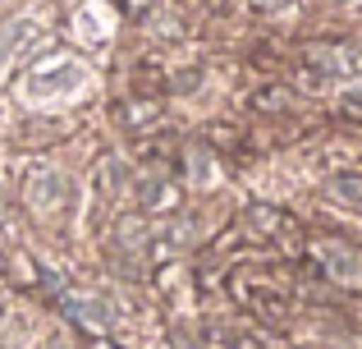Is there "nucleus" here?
<instances>
[{"instance_id": "f257e3e1", "label": "nucleus", "mask_w": 362, "mask_h": 349, "mask_svg": "<svg viewBox=\"0 0 362 349\" xmlns=\"http://www.w3.org/2000/svg\"><path fill=\"white\" fill-rule=\"evenodd\" d=\"M308 60L326 74H358L362 69V51L349 42H317V46H308Z\"/></svg>"}, {"instance_id": "f03ea898", "label": "nucleus", "mask_w": 362, "mask_h": 349, "mask_svg": "<svg viewBox=\"0 0 362 349\" xmlns=\"http://www.w3.org/2000/svg\"><path fill=\"white\" fill-rule=\"evenodd\" d=\"M64 202V179L60 175H28V207H37V212H51V207Z\"/></svg>"}, {"instance_id": "7ed1b4c3", "label": "nucleus", "mask_w": 362, "mask_h": 349, "mask_svg": "<svg viewBox=\"0 0 362 349\" xmlns=\"http://www.w3.org/2000/svg\"><path fill=\"white\" fill-rule=\"evenodd\" d=\"M184 244H193V225H188V221H179L175 230H165L156 244H151V248H156V258H170V253H179Z\"/></svg>"}, {"instance_id": "20e7f679", "label": "nucleus", "mask_w": 362, "mask_h": 349, "mask_svg": "<svg viewBox=\"0 0 362 349\" xmlns=\"http://www.w3.org/2000/svg\"><path fill=\"white\" fill-rule=\"evenodd\" d=\"M28 37H33V18H18V23L9 28V37H0V60H5V55H14Z\"/></svg>"}, {"instance_id": "39448f33", "label": "nucleus", "mask_w": 362, "mask_h": 349, "mask_svg": "<svg viewBox=\"0 0 362 349\" xmlns=\"http://www.w3.org/2000/svg\"><path fill=\"white\" fill-rule=\"evenodd\" d=\"M330 193L344 198V202H362V175H335L330 179Z\"/></svg>"}, {"instance_id": "423d86ee", "label": "nucleus", "mask_w": 362, "mask_h": 349, "mask_svg": "<svg viewBox=\"0 0 362 349\" xmlns=\"http://www.w3.org/2000/svg\"><path fill=\"white\" fill-rule=\"evenodd\" d=\"M257 106H266V110H284V106H289V92H284V88L257 92Z\"/></svg>"}, {"instance_id": "0eeeda50", "label": "nucleus", "mask_w": 362, "mask_h": 349, "mask_svg": "<svg viewBox=\"0 0 362 349\" xmlns=\"http://www.w3.org/2000/svg\"><path fill=\"white\" fill-rule=\"evenodd\" d=\"M293 0H252V9H262V14H275V9H289Z\"/></svg>"}]
</instances>
